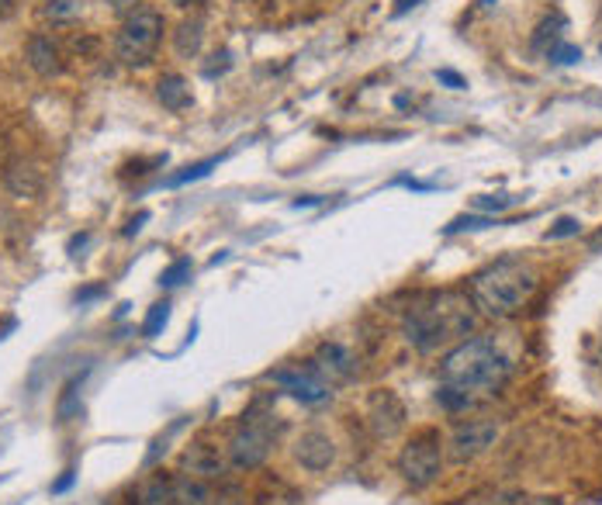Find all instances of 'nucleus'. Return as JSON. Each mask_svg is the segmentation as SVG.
<instances>
[{
    "instance_id": "32",
    "label": "nucleus",
    "mask_w": 602,
    "mask_h": 505,
    "mask_svg": "<svg viewBox=\"0 0 602 505\" xmlns=\"http://www.w3.org/2000/svg\"><path fill=\"white\" fill-rule=\"evenodd\" d=\"M146 221H149V212H139L135 219H128V225L122 228V232H125V236H135V232H139V228H142Z\"/></svg>"
},
{
    "instance_id": "4",
    "label": "nucleus",
    "mask_w": 602,
    "mask_h": 505,
    "mask_svg": "<svg viewBox=\"0 0 602 505\" xmlns=\"http://www.w3.org/2000/svg\"><path fill=\"white\" fill-rule=\"evenodd\" d=\"M277 440V422H274V415L270 412H263V415H243V422H239V429L229 437V464L232 468H239V471H253L260 468L267 457H270V446Z\"/></svg>"
},
{
    "instance_id": "13",
    "label": "nucleus",
    "mask_w": 602,
    "mask_h": 505,
    "mask_svg": "<svg viewBox=\"0 0 602 505\" xmlns=\"http://www.w3.org/2000/svg\"><path fill=\"white\" fill-rule=\"evenodd\" d=\"M184 468H188L190 474H197L201 481H208V477H222L225 461L219 457V450H215V446L197 443V446H190L188 453H184Z\"/></svg>"
},
{
    "instance_id": "18",
    "label": "nucleus",
    "mask_w": 602,
    "mask_h": 505,
    "mask_svg": "<svg viewBox=\"0 0 602 505\" xmlns=\"http://www.w3.org/2000/svg\"><path fill=\"white\" fill-rule=\"evenodd\" d=\"M201 21H181L177 25V32H173V49H177V56H184V60H194L197 52H201Z\"/></svg>"
},
{
    "instance_id": "36",
    "label": "nucleus",
    "mask_w": 602,
    "mask_h": 505,
    "mask_svg": "<svg viewBox=\"0 0 602 505\" xmlns=\"http://www.w3.org/2000/svg\"><path fill=\"white\" fill-rule=\"evenodd\" d=\"M14 14V0H0V18H11Z\"/></svg>"
},
{
    "instance_id": "7",
    "label": "nucleus",
    "mask_w": 602,
    "mask_h": 505,
    "mask_svg": "<svg viewBox=\"0 0 602 505\" xmlns=\"http://www.w3.org/2000/svg\"><path fill=\"white\" fill-rule=\"evenodd\" d=\"M267 381H274L281 391H287L291 398H298L301 405H322L333 398V384L318 374L316 367H281V371H270Z\"/></svg>"
},
{
    "instance_id": "34",
    "label": "nucleus",
    "mask_w": 602,
    "mask_h": 505,
    "mask_svg": "<svg viewBox=\"0 0 602 505\" xmlns=\"http://www.w3.org/2000/svg\"><path fill=\"white\" fill-rule=\"evenodd\" d=\"M97 294H104V287H84V291H76L73 298H76V301H91V298H97Z\"/></svg>"
},
{
    "instance_id": "15",
    "label": "nucleus",
    "mask_w": 602,
    "mask_h": 505,
    "mask_svg": "<svg viewBox=\"0 0 602 505\" xmlns=\"http://www.w3.org/2000/svg\"><path fill=\"white\" fill-rule=\"evenodd\" d=\"M170 505H215V495L201 477H173Z\"/></svg>"
},
{
    "instance_id": "35",
    "label": "nucleus",
    "mask_w": 602,
    "mask_h": 505,
    "mask_svg": "<svg viewBox=\"0 0 602 505\" xmlns=\"http://www.w3.org/2000/svg\"><path fill=\"white\" fill-rule=\"evenodd\" d=\"M589 250H592V252H602V228L589 236Z\"/></svg>"
},
{
    "instance_id": "20",
    "label": "nucleus",
    "mask_w": 602,
    "mask_h": 505,
    "mask_svg": "<svg viewBox=\"0 0 602 505\" xmlns=\"http://www.w3.org/2000/svg\"><path fill=\"white\" fill-rule=\"evenodd\" d=\"M215 166H219V159H201V163H190V166H184L181 173L166 177V188H184V184H190V180H201V177H208Z\"/></svg>"
},
{
    "instance_id": "37",
    "label": "nucleus",
    "mask_w": 602,
    "mask_h": 505,
    "mask_svg": "<svg viewBox=\"0 0 602 505\" xmlns=\"http://www.w3.org/2000/svg\"><path fill=\"white\" fill-rule=\"evenodd\" d=\"M312 204H318V197H312V194H309V197H298V201H294V208H312Z\"/></svg>"
},
{
    "instance_id": "23",
    "label": "nucleus",
    "mask_w": 602,
    "mask_h": 505,
    "mask_svg": "<svg viewBox=\"0 0 602 505\" xmlns=\"http://www.w3.org/2000/svg\"><path fill=\"white\" fill-rule=\"evenodd\" d=\"M492 225H499V219H492V215H461V219L450 221L444 232L446 236H454V232H478V228H492Z\"/></svg>"
},
{
    "instance_id": "5",
    "label": "nucleus",
    "mask_w": 602,
    "mask_h": 505,
    "mask_svg": "<svg viewBox=\"0 0 602 505\" xmlns=\"http://www.w3.org/2000/svg\"><path fill=\"white\" fill-rule=\"evenodd\" d=\"M159 38H163V14L153 7H139L132 11V18L115 38V52L125 66H142L157 52Z\"/></svg>"
},
{
    "instance_id": "11",
    "label": "nucleus",
    "mask_w": 602,
    "mask_h": 505,
    "mask_svg": "<svg viewBox=\"0 0 602 505\" xmlns=\"http://www.w3.org/2000/svg\"><path fill=\"white\" fill-rule=\"evenodd\" d=\"M25 60L32 66L38 76H60L63 73V56H60V45L45 35H32L28 45H25Z\"/></svg>"
},
{
    "instance_id": "12",
    "label": "nucleus",
    "mask_w": 602,
    "mask_h": 505,
    "mask_svg": "<svg viewBox=\"0 0 602 505\" xmlns=\"http://www.w3.org/2000/svg\"><path fill=\"white\" fill-rule=\"evenodd\" d=\"M312 367H316L329 384H333V381H343L353 374V353H349L347 347H340V343H322L316 360H312Z\"/></svg>"
},
{
    "instance_id": "1",
    "label": "nucleus",
    "mask_w": 602,
    "mask_h": 505,
    "mask_svg": "<svg viewBox=\"0 0 602 505\" xmlns=\"http://www.w3.org/2000/svg\"><path fill=\"white\" fill-rule=\"evenodd\" d=\"M512 374V360L495 340L478 336L454 347L440 364V384H450L464 395H495Z\"/></svg>"
},
{
    "instance_id": "38",
    "label": "nucleus",
    "mask_w": 602,
    "mask_h": 505,
    "mask_svg": "<svg viewBox=\"0 0 602 505\" xmlns=\"http://www.w3.org/2000/svg\"><path fill=\"white\" fill-rule=\"evenodd\" d=\"M177 7H190V4H197V0H173Z\"/></svg>"
},
{
    "instance_id": "17",
    "label": "nucleus",
    "mask_w": 602,
    "mask_h": 505,
    "mask_svg": "<svg viewBox=\"0 0 602 505\" xmlns=\"http://www.w3.org/2000/svg\"><path fill=\"white\" fill-rule=\"evenodd\" d=\"M170 492H173V477L159 471L135 488V505H170Z\"/></svg>"
},
{
    "instance_id": "22",
    "label": "nucleus",
    "mask_w": 602,
    "mask_h": 505,
    "mask_svg": "<svg viewBox=\"0 0 602 505\" xmlns=\"http://www.w3.org/2000/svg\"><path fill=\"white\" fill-rule=\"evenodd\" d=\"M166 322H170V301H157L153 309H149V316L142 322V336H159L163 329H166Z\"/></svg>"
},
{
    "instance_id": "8",
    "label": "nucleus",
    "mask_w": 602,
    "mask_h": 505,
    "mask_svg": "<svg viewBox=\"0 0 602 505\" xmlns=\"http://www.w3.org/2000/svg\"><path fill=\"white\" fill-rule=\"evenodd\" d=\"M499 440V426L488 422V419H471V422H461L450 437V461L464 464V461H475L481 457L488 446H495Z\"/></svg>"
},
{
    "instance_id": "2",
    "label": "nucleus",
    "mask_w": 602,
    "mask_h": 505,
    "mask_svg": "<svg viewBox=\"0 0 602 505\" xmlns=\"http://www.w3.org/2000/svg\"><path fill=\"white\" fill-rule=\"evenodd\" d=\"M540 287V274L534 263L526 260H495L492 267H485L481 274H475L471 281V298L475 305L492 318H506L516 316Z\"/></svg>"
},
{
    "instance_id": "33",
    "label": "nucleus",
    "mask_w": 602,
    "mask_h": 505,
    "mask_svg": "<svg viewBox=\"0 0 602 505\" xmlns=\"http://www.w3.org/2000/svg\"><path fill=\"white\" fill-rule=\"evenodd\" d=\"M419 4H422V0H395V7H391V14H395V18H402V14H409L413 7H419Z\"/></svg>"
},
{
    "instance_id": "21",
    "label": "nucleus",
    "mask_w": 602,
    "mask_h": 505,
    "mask_svg": "<svg viewBox=\"0 0 602 505\" xmlns=\"http://www.w3.org/2000/svg\"><path fill=\"white\" fill-rule=\"evenodd\" d=\"M190 270H194V263H190V256H181V260H173L163 274H159V287H177L190 281Z\"/></svg>"
},
{
    "instance_id": "28",
    "label": "nucleus",
    "mask_w": 602,
    "mask_h": 505,
    "mask_svg": "<svg viewBox=\"0 0 602 505\" xmlns=\"http://www.w3.org/2000/svg\"><path fill=\"white\" fill-rule=\"evenodd\" d=\"M578 232H582V221L574 219V215H561L547 228V239H568V236H578Z\"/></svg>"
},
{
    "instance_id": "16",
    "label": "nucleus",
    "mask_w": 602,
    "mask_h": 505,
    "mask_svg": "<svg viewBox=\"0 0 602 505\" xmlns=\"http://www.w3.org/2000/svg\"><path fill=\"white\" fill-rule=\"evenodd\" d=\"M4 184L11 194H18V197H35L38 190H42V177H38V170L28 166V163H14L7 173H4Z\"/></svg>"
},
{
    "instance_id": "6",
    "label": "nucleus",
    "mask_w": 602,
    "mask_h": 505,
    "mask_svg": "<svg viewBox=\"0 0 602 505\" xmlns=\"http://www.w3.org/2000/svg\"><path fill=\"white\" fill-rule=\"evenodd\" d=\"M440 468H444V450H440V433L433 429L415 433L398 453V474L413 488H429L440 477Z\"/></svg>"
},
{
    "instance_id": "26",
    "label": "nucleus",
    "mask_w": 602,
    "mask_h": 505,
    "mask_svg": "<svg viewBox=\"0 0 602 505\" xmlns=\"http://www.w3.org/2000/svg\"><path fill=\"white\" fill-rule=\"evenodd\" d=\"M471 204H475L478 212H495L499 215V212H506V208L516 204V197H509V194H478Z\"/></svg>"
},
{
    "instance_id": "14",
    "label": "nucleus",
    "mask_w": 602,
    "mask_h": 505,
    "mask_svg": "<svg viewBox=\"0 0 602 505\" xmlns=\"http://www.w3.org/2000/svg\"><path fill=\"white\" fill-rule=\"evenodd\" d=\"M157 97L163 108H170V111H184V108H190V87L188 80L181 76V73H166V76H159L157 84Z\"/></svg>"
},
{
    "instance_id": "30",
    "label": "nucleus",
    "mask_w": 602,
    "mask_h": 505,
    "mask_svg": "<svg viewBox=\"0 0 602 505\" xmlns=\"http://www.w3.org/2000/svg\"><path fill=\"white\" fill-rule=\"evenodd\" d=\"M73 485H76V471H63L60 481H52V495H63V492H69Z\"/></svg>"
},
{
    "instance_id": "27",
    "label": "nucleus",
    "mask_w": 602,
    "mask_h": 505,
    "mask_svg": "<svg viewBox=\"0 0 602 505\" xmlns=\"http://www.w3.org/2000/svg\"><path fill=\"white\" fill-rule=\"evenodd\" d=\"M547 60H550V63H558V66H571V63H578V60H582V49H578V45H565V42H558V45H550V49H547Z\"/></svg>"
},
{
    "instance_id": "24",
    "label": "nucleus",
    "mask_w": 602,
    "mask_h": 505,
    "mask_svg": "<svg viewBox=\"0 0 602 505\" xmlns=\"http://www.w3.org/2000/svg\"><path fill=\"white\" fill-rule=\"evenodd\" d=\"M437 402H440L446 412H461V409H471V405H475V398H471V395H464V391L450 388V384H440V391H437Z\"/></svg>"
},
{
    "instance_id": "25",
    "label": "nucleus",
    "mask_w": 602,
    "mask_h": 505,
    "mask_svg": "<svg viewBox=\"0 0 602 505\" xmlns=\"http://www.w3.org/2000/svg\"><path fill=\"white\" fill-rule=\"evenodd\" d=\"M76 14H80V4H73V0H49L42 7V18H49V21H73Z\"/></svg>"
},
{
    "instance_id": "19",
    "label": "nucleus",
    "mask_w": 602,
    "mask_h": 505,
    "mask_svg": "<svg viewBox=\"0 0 602 505\" xmlns=\"http://www.w3.org/2000/svg\"><path fill=\"white\" fill-rule=\"evenodd\" d=\"M80 384H84V378H69L63 388V395L56 398V419L60 422H73L76 415H80Z\"/></svg>"
},
{
    "instance_id": "10",
    "label": "nucleus",
    "mask_w": 602,
    "mask_h": 505,
    "mask_svg": "<svg viewBox=\"0 0 602 505\" xmlns=\"http://www.w3.org/2000/svg\"><path fill=\"white\" fill-rule=\"evenodd\" d=\"M294 461H298L301 468H309V471H325V468L336 461V446H333V440H329L325 433L309 429V433H301L298 443H294Z\"/></svg>"
},
{
    "instance_id": "9",
    "label": "nucleus",
    "mask_w": 602,
    "mask_h": 505,
    "mask_svg": "<svg viewBox=\"0 0 602 505\" xmlns=\"http://www.w3.org/2000/svg\"><path fill=\"white\" fill-rule=\"evenodd\" d=\"M367 426H371V433H374L378 440H391V437L405 426V409H402L398 395L378 391V395L371 398V405H367Z\"/></svg>"
},
{
    "instance_id": "31",
    "label": "nucleus",
    "mask_w": 602,
    "mask_h": 505,
    "mask_svg": "<svg viewBox=\"0 0 602 505\" xmlns=\"http://www.w3.org/2000/svg\"><path fill=\"white\" fill-rule=\"evenodd\" d=\"M111 11H118V14H128V11H139V4L142 0H104Z\"/></svg>"
},
{
    "instance_id": "3",
    "label": "nucleus",
    "mask_w": 602,
    "mask_h": 505,
    "mask_svg": "<svg viewBox=\"0 0 602 505\" xmlns=\"http://www.w3.org/2000/svg\"><path fill=\"white\" fill-rule=\"evenodd\" d=\"M475 329V312L471 301H464L461 294L444 291V294H429L422 301H415L405 312V340L419 353H429L446 340L468 336Z\"/></svg>"
},
{
    "instance_id": "29",
    "label": "nucleus",
    "mask_w": 602,
    "mask_h": 505,
    "mask_svg": "<svg viewBox=\"0 0 602 505\" xmlns=\"http://www.w3.org/2000/svg\"><path fill=\"white\" fill-rule=\"evenodd\" d=\"M437 80L446 84L450 91H464V87H468V80H464L461 73H454V69H437Z\"/></svg>"
}]
</instances>
